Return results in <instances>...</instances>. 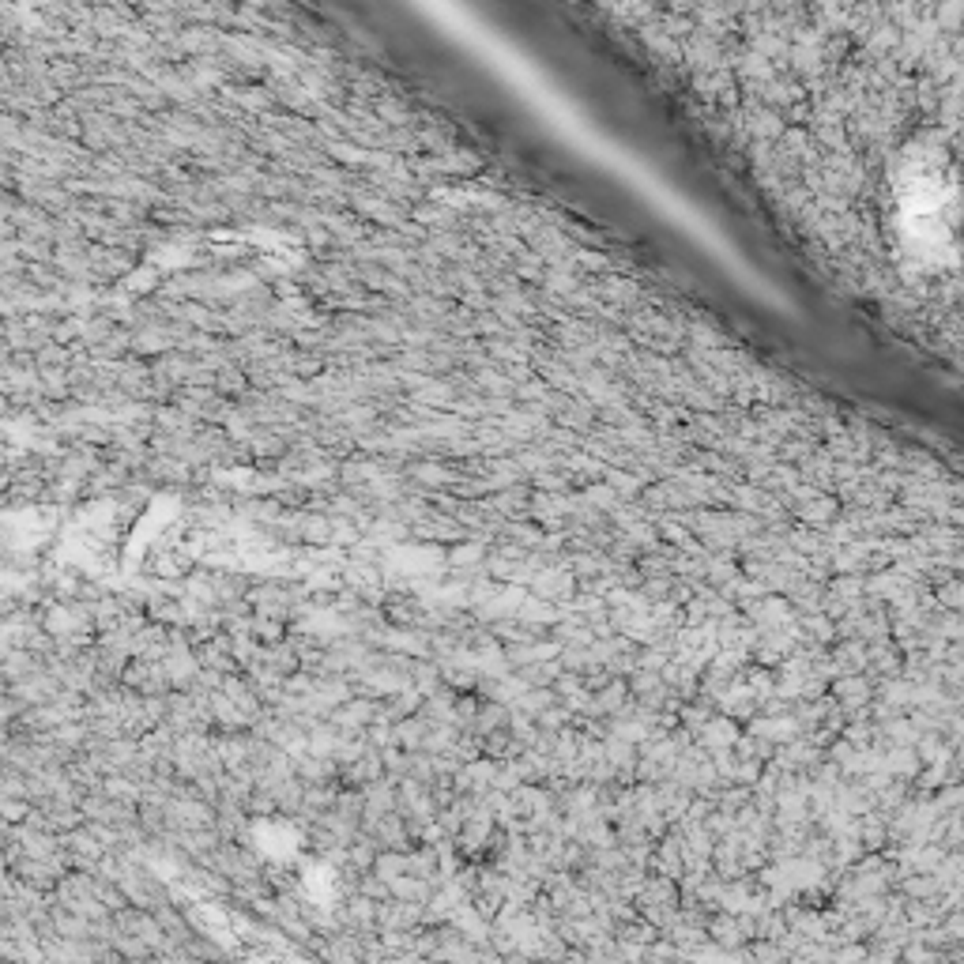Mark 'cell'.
Instances as JSON below:
<instances>
[{"instance_id":"1","label":"cell","mask_w":964,"mask_h":964,"mask_svg":"<svg viewBox=\"0 0 964 964\" xmlns=\"http://www.w3.org/2000/svg\"><path fill=\"white\" fill-rule=\"evenodd\" d=\"M709 931H712L709 938L716 941V946H723V950H739V946H742V941H746V934H742V927L735 923V919H731V915H727V919H712V927H709Z\"/></svg>"}]
</instances>
